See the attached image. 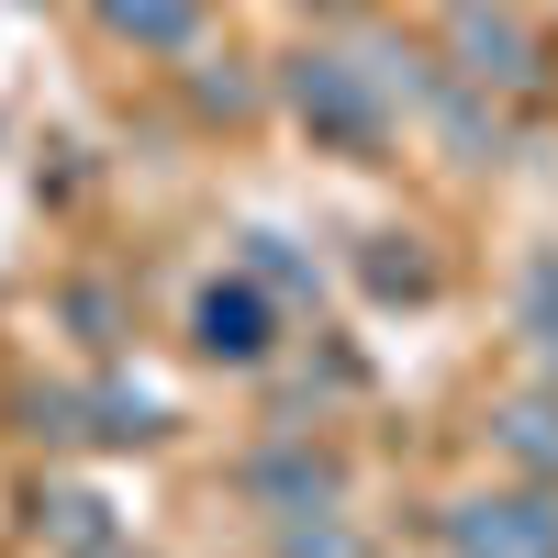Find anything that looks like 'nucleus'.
Wrapping results in <instances>:
<instances>
[{
    "label": "nucleus",
    "instance_id": "1",
    "mask_svg": "<svg viewBox=\"0 0 558 558\" xmlns=\"http://www.w3.org/2000/svg\"><path fill=\"white\" fill-rule=\"evenodd\" d=\"M291 112H302L313 146H347V157L391 146V101H380V78H368L357 57H302L291 68Z\"/></svg>",
    "mask_w": 558,
    "mask_h": 558
},
{
    "label": "nucleus",
    "instance_id": "2",
    "mask_svg": "<svg viewBox=\"0 0 558 558\" xmlns=\"http://www.w3.org/2000/svg\"><path fill=\"white\" fill-rule=\"evenodd\" d=\"M458 558H558V492H470L447 514Z\"/></svg>",
    "mask_w": 558,
    "mask_h": 558
},
{
    "label": "nucleus",
    "instance_id": "3",
    "mask_svg": "<svg viewBox=\"0 0 558 558\" xmlns=\"http://www.w3.org/2000/svg\"><path fill=\"white\" fill-rule=\"evenodd\" d=\"M336 447H313V436H279V447H257L246 458V492L268 502V514H324V502H336Z\"/></svg>",
    "mask_w": 558,
    "mask_h": 558
},
{
    "label": "nucleus",
    "instance_id": "4",
    "mask_svg": "<svg viewBox=\"0 0 558 558\" xmlns=\"http://www.w3.org/2000/svg\"><path fill=\"white\" fill-rule=\"evenodd\" d=\"M268 302H257V279H213V291L191 302V347L202 357H223V368H257L268 357Z\"/></svg>",
    "mask_w": 558,
    "mask_h": 558
},
{
    "label": "nucleus",
    "instance_id": "5",
    "mask_svg": "<svg viewBox=\"0 0 558 558\" xmlns=\"http://www.w3.org/2000/svg\"><path fill=\"white\" fill-rule=\"evenodd\" d=\"M458 78L470 89H525L536 78V34L514 12H492V0H470V12H458Z\"/></svg>",
    "mask_w": 558,
    "mask_h": 558
},
{
    "label": "nucleus",
    "instance_id": "6",
    "mask_svg": "<svg viewBox=\"0 0 558 558\" xmlns=\"http://www.w3.org/2000/svg\"><path fill=\"white\" fill-rule=\"evenodd\" d=\"M101 23H112L123 45H191L202 0H101Z\"/></svg>",
    "mask_w": 558,
    "mask_h": 558
},
{
    "label": "nucleus",
    "instance_id": "7",
    "mask_svg": "<svg viewBox=\"0 0 558 558\" xmlns=\"http://www.w3.org/2000/svg\"><path fill=\"white\" fill-rule=\"evenodd\" d=\"M502 458L558 481V402H502Z\"/></svg>",
    "mask_w": 558,
    "mask_h": 558
},
{
    "label": "nucleus",
    "instance_id": "8",
    "mask_svg": "<svg viewBox=\"0 0 558 558\" xmlns=\"http://www.w3.org/2000/svg\"><path fill=\"white\" fill-rule=\"evenodd\" d=\"M279 558H357V536L336 525V502L324 514H279Z\"/></svg>",
    "mask_w": 558,
    "mask_h": 558
},
{
    "label": "nucleus",
    "instance_id": "9",
    "mask_svg": "<svg viewBox=\"0 0 558 558\" xmlns=\"http://www.w3.org/2000/svg\"><path fill=\"white\" fill-rule=\"evenodd\" d=\"M525 336L558 357V257H536V268H525Z\"/></svg>",
    "mask_w": 558,
    "mask_h": 558
},
{
    "label": "nucleus",
    "instance_id": "10",
    "mask_svg": "<svg viewBox=\"0 0 558 558\" xmlns=\"http://www.w3.org/2000/svg\"><path fill=\"white\" fill-rule=\"evenodd\" d=\"M368 279H380V291H425L436 268H425V257H391V235H380V257H368Z\"/></svg>",
    "mask_w": 558,
    "mask_h": 558
}]
</instances>
